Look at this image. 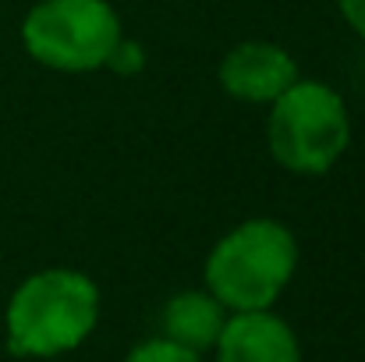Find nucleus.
Wrapping results in <instances>:
<instances>
[{
  "label": "nucleus",
  "instance_id": "obj_7",
  "mask_svg": "<svg viewBox=\"0 0 365 362\" xmlns=\"http://www.w3.org/2000/svg\"><path fill=\"white\" fill-rule=\"evenodd\" d=\"M227 309L206 291V288H192V291H178L167 298L163 313H160V327L167 341L188 348V352H210L227 323Z\"/></svg>",
  "mask_w": 365,
  "mask_h": 362
},
{
  "label": "nucleus",
  "instance_id": "obj_2",
  "mask_svg": "<svg viewBox=\"0 0 365 362\" xmlns=\"http://www.w3.org/2000/svg\"><path fill=\"white\" fill-rule=\"evenodd\" d=\"M302 248L287 224L273 217H248L235 224L206 256V291L227 313L273 309L298 273Z\"/></svg>",
  "mask_w": 365,
  "mask_h": 362
},
{
  "label": "nucleus",
  "instance_id": "obj_10",
  "mask_svg": "<svg viewBox=\"0 0 365 362\" xmlns=\"http://www.w3.org/2000/svg\"><path fill=\"white\" fill-rule=\"evenodd\" d=\"M337 11H341L344 25L365 43V0H337Z\"/></svg>",
  "mask_w": 365,
  "mask_h": 362
},
{
  "label": "nucleus",
  "instance_id": "obj_5",
  "mask_svg": "<svg viewBox=\"0 0 365 362\" xmlns=\"http://www.w3.org/2000/svg\"><path fill=\"white\" fill-rule=\"evenodd\" d=\"M217 79L231 100L269 107L302 79V71H298V61L291 57V50H284L280 43L245 39L220 57Z\"/></svg>",
  "mask_w": 365,
  "mask_h": 362
},
{
  "label": "nucleus",
  "instance_id": "obj_6",
  "mask_svg": "<svg viewBox=\"0 0 365 362\" xmlns=\"http://www.w3.org/2000/svg\"><path fill=\"white\" fill-rule=\"evenodd\" d=\"M213 348L217 362H302L294 327L273 309L231 313Z\"/></svg>",
  "mask_w": 365,
  "mask_h": 362
},
{
  "label": "nucleus",
  "instance_id": "obj_3",
  "mask_svg": "<svg viewBox=\"0 0 365 362\" xmlns=\"http://www.w3.org/2000/svg\"><path fill=\"white\" fill-rule=\"evenodd\" d=\"M348 146L351 114L334 86L319 79H298L280 100L269 104L266 149L284 171L302 178L330 174Z\"/></svg>",
  "mask_w": 365,
  "mask_h": 362
},
{
  "label": "nucleus",
  "instance_id": "obj_9",
  "mask_svg": "<svg viewBox=\"0 0 365 362\" xmlns=\"http://www.w3.org/2000/svg\"><path fill=\"white\" fill-rule=\"evenodd\" d=\"M142 64H145V54H142V46L135 43V39H121L118 46H114V54H110V61H107V68H114V71H142Z\"/></svg>",
  "mask_w": 365,
  "mask_h": 362
},
{
  "label": "nucleus",
  "instance_id": "obj_8",
  "mask_svg": "<svg viewBox=\"0 0 365 362\" xmlns=\"http://www.w3.org/2000/svg\"><path fill=\"white\" fill-rule=\"evenodd\" d=\"M124 362H202V356L188 352V348H181V345H174L167 338H149V341L135 345L124 356Z\"/></svg>",
  "mask_w": 365,
  "mask_h": 362
},
{
  "label": "nucleus",
  "instance_id": "obj_4",
  "mask_svg": "<svg viewBox=\"0 0 365 362\" xmlns=\"http://www.w3.org/2000/svg\"><path fill=\"white\" fill-rule=\"evenodd\" d=\"M25 54L64 75H89L107 68L124 39L121 14L110 0H39L21 18Z\"/></svg>",
  "mask_w": 365,
  "mask_h": 362
},
{
  "label": "nucleus",
  "instance_id": "obj_1",
  "mask_svg": "<svg viewBox=\"0 0 365 362\" xmlns=\"http://www.w3.org/2000/svg\"><path fill=\"white\" fill-rule=\"evenodd\" d=\"M100 284L75 266L29 273L7 298L4 334L11 356L53 359L89 341L100 323Z\"/></svg>",
  "mask_w": 365,
  "mask_h": 362
}]
</instances>
